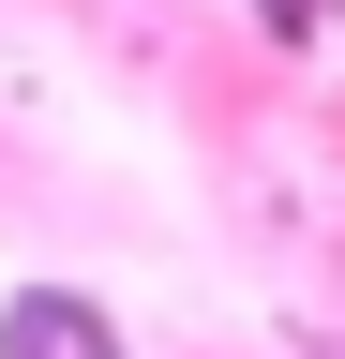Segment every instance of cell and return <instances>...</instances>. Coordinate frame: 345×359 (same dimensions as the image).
<instances>
[{
	"mask_svg": "<svg viewBox=\"0 0 345 359\" xmlns=\"http://www.w3.org/2000/svg\"><path fill=\"white\" fill-rule=\"evenodd\" d=\"M330 15H345V0H255V30H271L285 60H300V45H330Z\"/></svg>",
	"mask_w": 345,
	"mask_h": 359,
	"instance_id": "cell-2",
	"label": "cell"
},
{
	"mask_svg": "<svg viewBox=\"0 0 345 359\" xmlns=\"http://www.w3.org/2000/svg\"><path fill=\"white\" fill-rule=\"evenodd\" d=\"M315 359H345V344H315Z\"/></svg>",
	"mask_w": 345,
	"mask_h": 359,
	"instance_id": "cell-3",
	"label": "cell"
},
{
	"mask_svg": "<svg viewBox=\"0 0 345 359\" xmlns=\"http://www.w3.org/2000/svg\"><path fill=\"white\" fill-rule=\"evenodd\" d=\"M0 359H136V344H120V314L91 285H15L0 299Z\"/></svg>",
	"mask_w": 345,
	"mask_h": 359,
	"instance_id": "cell-1",
	"label": "cell"
}]
</instances>
